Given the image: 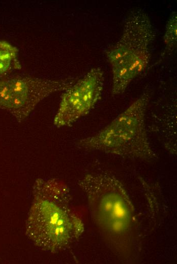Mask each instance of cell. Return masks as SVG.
I'll return each mask as SVG.
<instances>
[{"instance_id": "cell-6", "label": "cell", "mask_w": 177, "mask_h": 264, "mask_svg": "<svg viewBox=\"0 0 177 264\" xmlns=\"http://www.w3.org/2000/svg\"><path fill=\"white\" fill-rule=\"evenodd\" d=\"M104 85V72L100 68L92 69L76 80L62 94L54 125L70 126L88 114L101 98Z\"/></svg>"}, {"instance_id": "cell-3", "label": "cell", "mask_w": 177, "mask_h": 264, "mask_svg": "<svg viewBox=\"0 0 177 264\" xmlns=\"http://www.w3.org/2000/svg\"><path fill=\"white\" fill-rule=\"evenodd\" d=\"M150 98L149 94L144 93L97 134L79 140L77 146L132 159L155 160L157 156L151 146L145 122Z\"/></svg>"}, {"instance_id": "cell-5", "label": "cell", "mask_w": 177, "mask_h": 264, "mask_svg": "<svg viewBox=\"0 0 177 264\" xmlns=\"http://www.w3.org/2000/svg\"><path fill=\"white\" fill-rule=\"evenodd\" d=\"M76 80L50 79L25 76L0 77V110L19 122L24 121L37 105L50 94L65 91Z\"/></svg>"}, {"instance_id": "cell-2", "label": "cell", "mask_w": 177, "mask_h": 264, "mask_svg": "<svg viewBox=\"0 0 177 264\" xmlns=\"http://www.w3.org/2000/svg\"><path fill=\"white\" fill-rule=\"evenodd\" d=\"M25 222V234L36 246L54 253L65 250L84 232L72 206L70 188L56 178L37 179Z\"/></svg>"}, {"instance_id": "cell-8", "label": "cell", "mask_w": 177, "mask_h": 264, "mask_svg": "<svg viewBox=\"0 0 177 264\" xmlns=\"http://www.w3.org/2000/svg\"><path fill=\"white\" fill-rule=\"evenodd\" d=\"M164 44L168 49L173 48L177 43V15L173 12L166 26L163 36Z\"/></svg>"}, {"instance_id": "cell-4", "label": "cell", "mask_w": 177, "mask_h": 264, "mask_svg": "<svg viewBox=\"0 0 177 264\" xmlns=\"http://www.w3.org/2000/svg\"><path fill=\"white\" fill-rule=\"evenodd\" d=\"M155 35L150 17L143 11H132L127 17L120 39L106 51L112 70L113 96L124 93L148 67Z\"/></svg>"}, {"instance_id": "cell-1", "label": "cell", "mask_w": 177, "mask_h": 264, "mask_svg": "<svg viewBox=\"0 0 177 264\" xmlns=\"http://www.w3.org/2000/svg\"><path fill=\"white\" fill-rule=\"evenodd\" d=\"M78 184L84 192L91 218L110 250L122 262L137 260L141 250L138 221L122 182L108 173H90Z\"/></svg>"}, {"instance_id": "cell-7", "label": "cell", "mask_w": 177, "mask_h": 264, "mask_svg": "<svg viewBox=\"0 0 177 264\" xmlns=\"http://www.w3.org/2000/svg\"><path fill=\"white\" fill-rule=\"evenodd\" d=\"M18 49L7 41L0 40V77L5 76L12 69L20 68L17 61Z\"/></svg>"}]
</instances>
